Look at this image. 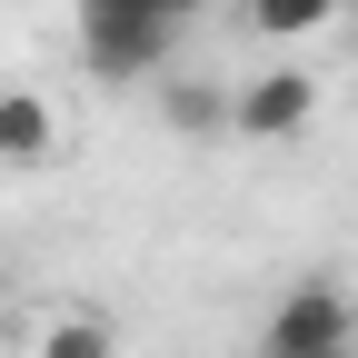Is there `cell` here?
Masks as SVG:
<instances>
[{"mask_svg": "<svg viewBox=\"0 0 358 358\" xmlns=\"http://www.w3.org/2000/svg\"><path fill=\"white\" fill-rule=\"evenodd\" d=\"M348 358H358V348H348Z\"/></svg>", "mask_w": 358, "mask_h": 358, "instance_id": "10", "label": "cell"}, {"mask_svg": "<svg viewBox=\"0 0 358 358\" xmlns=\"http://www.w3.org/2000/svg\"><path fill=\"white\" fill-rule=\"evenodd\" d=\"M308 120H319V80H308V70H259L239 100H229V129H239V140H299Z\"/></svg>", "mask_w": 358, "mask_h": 358, "instance_id": "3", "label": "cell"}, {"mask_svg": "<svg viewBox=\"0 0 358 358\" xmlns=\"http://www.w3.org/2000/svg\"><path fill=\"white\" fill-rule=\"evenodd\" d=\"M50 150H60L50 100H30V90H0V169H10V179H30Z\"/></svg>", "mask_w": 358, "mask_h": 358, "instance_id": "4", "label": "cell"}, {"mask_svg": "<svg viewBox=\"0 0 358 358\" xmlns=\"http://www.w3.org/2000/svg\"><path fill=\"white\" fill-rule=\"evenodd\" d=\"M239 10H249L268 40H308V30H329V20H338V0H239Z\"/></svg>", "mask_w": 358, "mask_h": 358, "instance_id": "7", "label": "cell"}, {"mask_svg": "<svg viewBox=\"0 0 358 358\" xmlns=\"http://www.w3.org/2000/svg\"><path fill=\"white\" fill-rule=\"evenodd\" d=\"M179 50V20H159V0H80V70L90 80H150Z\"/></svg>", "mask_w": 358, "mask_h": 358, "instance_id": "1", "label": "cell"}, {"mask_svg": "<svg viewBox=\"0 0 358 358\" xmlns=\"http://www.w3.org/2000/svg\"><path fill=\"white\" fill-rule=\"evenodd\" d=\"M249 358H289V348H249Z\"/></svg>", "mask_w": 358, "mask_h": 358, "instance_id": "9", "label": "cell"}, {"mask_svg": "<svg viewBox=\"0 0 358 358\" xmlns=\"http://www.w3.org/2000/svg\"><path fill=\"white\" fill-rule=\"evenodd\" d=\"M229 100H239V90H209V80H179L169 100H159V120L179 129V140H209V129H229Z\"/></svg>", "mask_w": 358, "mask_h": 358, "instance_id": "5", "label": "cell"}, {"mask_svg": "<svg viewBox=\"0 0 358 358\" xmlns=\"http://www.w3.org/2000/svg\"><path fill=\"white\" fill-rule=\"evenodd\" d=\"M199 10H209V0H159V20H179V30H189Z\"/></svg>", "mask_w": 358, "mask_h": 358, "instance_id": "8", "label": "cell"}, {"mask_svg": "<svg viewBox=\"0 0 358 358\" xmlns=\"http://www.w3.org/2000/svg\"><path fill=\"white\" fill-rule=\"evenodd\" d=\"M30 358H120V329L80 308V319H50V329H40V348H30Z\"/></svg>", "mask_w": 358, "mask_h": 358, "instance_id": "6", "label": "cell"}, {"mask_svg": "<svg viewBox=\"0 0 358 358\" xmlns=\"http://www.w3.org/2000/svg\"><path fill=\"white\" fill-rule=\"evenodd\" d=\"M259 348H289V358H348V348H358V299H348L338 279H299V289L259 319Z\"/></svg>", "mask_w": 358, "mask_h": 358, "instance_id": "2", "label": "cell"}]
</instances>
